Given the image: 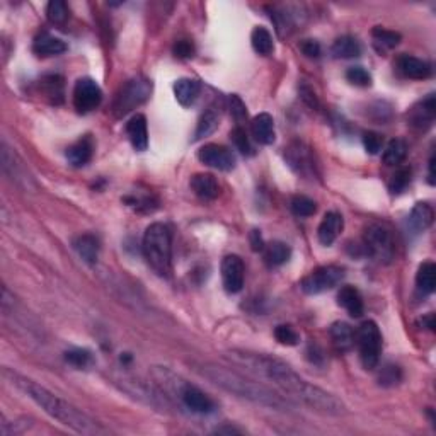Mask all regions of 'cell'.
<instances>
[{"label":"cell","instance_id":"cell-20","mask_svg":"<svg viewBox=\"0 0 436 436\" xmlns=\"http://www.w3.org/2000/svg\"><path fill=\"white\" fill-rule=\"evenodd\" d=\"M338 304L344 309L351 317H362L365 311V304H363V297L360 293L358 288L346 284L338 293Z\"/></svg>","mask_w":436,"mask_h":436},{"label":"cell","instance_id":"cell-45","mask_svg":"<svg viewBox=\"0 0 436 436\" xmlns=\"http://www.w3.org/2000/svg\"><path fill=\"white\" fill-rule=\"evenodd\" d=\"M300 97L309 107H312V110H317V107H319V99H317V94L309 84L300 85Z\"/></svg>","mask_w":436,"mask_h":436},{"label":"cell","instance_id":"cell-27","mask_svg":"<svg viewBox=\"0 0 436 436\" xmlns=\"http://www.w3.org/2000/svg\"><path fill=\"white\" fill-rule=\"evenodd\" d=\"M331 340L341 351H349L355 346V331L346 322H334L329 329Z\"/></svg>","mask_w":436,"mask_h":436},{"label":"cell","instance_id":"cell-2","mask_svg":"<svg viewBox=\"0 0 436 436\" xmlns=\"http://www.w3.org/2000/svg\"><path fill=\"white\" fill-rule=\"evenodd\" d=\"M2 375L10 385H14V387H17L19 391H23L31 401H34L50 417H53V419H56L59 423H62L63 426L74 430L75 433H106V428H104L99 421H96L94 417L89 416V414H85L84 411H81L79 407L70 404V402L63 401L62 397H59V395H55L53 392H50L48 388L41 387V385L36 384V382L23 377V375L12 372V370L9 368H3Z\"/></svg>","mask_w":436,"mask_h":436},{"label":"cell","instance_id":"cell-23","mask_svg":"<svg viewBox=\"0 0 436 436\" xmlns=\"http://www.w3.org/2000/svg\"><path fill=\"white\" fill-rule=\"evenodd\" d=\"M32 52L39 56H56L67 52V45L60 38L43 32L32 43Z\"/></svg>","mask_w":436,"mask_h":436},{"label":"cell","instance_id":"cell-24","mask_svg":"<svg viewBox=\"0 0 436 436\" xmlns=\"http://www.w3.org/2000/svg\"><path fill=\"white\" fill-rule=\"evenodd\" d=\"M74 247L77 251V254L81 256V259L87 264H96L97 258H99V240L92 233H84V236H79L74 240Z\"/></svg>","mask_w":436,"mask_h":436},{"label":"cell","instance_id":"cell-50","mask_svg":"<svg viewBox=\"0 0 436 436\" xmlns=\"http://www.w3.org/2000/svg\"><path fill=\"white\" fill-rule=\"evenodd\" d=\"M215 433L217 435H239V433H242V431L237 430V428H233V426H223V428H217V430H215Z\"/></svg>","mask_w":436,"mask_h":436},{"label":"cell","instance_id":"cell-35","mask_svg":"<svg viewBox=\"0 0 436 436\" xmlns=\"http://www.w3.org/2000/svg\"><path fill=\"white\" fill-rule=\"evenodd\" d=\"M291 211H293V215H297V217L307 218L315 214L317 205L315 201L311 200L309 196L300 194V196H295L293 200H291Z\"/></svg>","mask_w":436,"mask_h":436},{"label":"cell","instance_id":"cell-33","mask_svg":"<svg viewBox=\"0 0 436 436\" xmlns=\"http://www.w3.org/2000/svg\"><path fill=\"white\" fill-rule=\"evenodd\" d=\"M407 156V143L402 138H394L387 143L382 160L387 165H399Z\"/></svg>","mask_w":436,"mask_h":436},{"label":"cell","instance_id":"cell-30","mask_svg":"<svg viewBox=\"0 0 436 436\" xmlns=\"http://www.w3.org/2000/svg\"><path fill=\"white\" fill-rule=\"evenodd\" d=\"M290 258L291 247L288 246V244L280 242V240L268 244V246L264 247V259L266 264H268L269 268H278V266L284 264Z\"/></svg>","mask_w":436,"mask_h":436},{"label":"cell","instance_id":"cell-18","mask_svg":"<svg viewBox=\"0 0 436 436\" xmlns=\"http://www.w3.org/2000/svg\"><path fill=\"white\" fill-rule=\"evenodd\" d=\"M189 186L193 189V193L205 201L217 200L220 194L218 181L211 174H203V172L201 174H194L191 178Z\"/></svg>","mask_w":436,"mask_h":436},{"label":"cell","instance_id":"cell-14","mask_svg":"<svg viewBox=\"0 0 436 436\" xmlns=\"http://www.w3.org/2000/svg\"><path fill=\"white\" fill-rule=\"evenodd\" d=\"M435 211L431 208V205L428 203H416L411 210V214L407 215L406 220V229L411 236H419L424 230H428L433 223Z\"/></svg>","mask_w":436,"mask_h":436},{"label":"cell","instance_id":"cell-22","mask_svg":"<svg viewBox=\"0 0 436 436\" xmlns=\"http://www.w3.org/2000/svg\"><path fill=\"white\" fill-rule=\"evenodd\" d=\"M94 154V142L89 135L82 136L81 140L70 145L67 149V158L74 167H82L92 158Z\"/></svg>","mask_w":436,"mask_h":436},{"label":"cell","instance_id":"cell-48","mask_svg":"<svg viewBox=\"0 0 436 436\" xmlns=\"http://www.w3.org/2000/svg\"><path fill=\"white\" fill-rule=\"evenodd\" d=\"M249 242H251V249L254 252L264 251L266 244H264V240H262V236L259 230H252L249 236Z\"/></svg>","mask_w":436,"mask_h":436},{"label":"cell","instance_id":"cell-43","mask_svg":"<svg viewBox=\"0 0 436 436\" xmlns=\"http://www.w3.org/2000/svg\"><path fill=\"white\" fill-rule=\"evenodd\" d=\"M363 145H365L366 152L375 156V154H378L382 150V145H384V138H382L378 133L366 132L365 135H363Z\"/></svg>","mask_w":436,"mask_h":436},{"label":"cell","instance_id":"cell-3","mask_svg":"<svg viewBox=\"0 0 436 436\" xmlns=\"http://www.w3.org/2000/svg\"><path fill=\"white\" fill-rule=\"evenodd\" d=\"M196 370L201 377L210 380L217 387L237 395V397L254 402L258 406L278 411H284L291 406L290 399L283 397V394H278L276 391L269 388L268 385L261 384L258 380H252V378L236 372V370L214 365V363H203Z\"/></svg>","mask_w":436,"mask_h":436},{"label":"cell","instance_id":"cell-5","mask_svg":"<svg viewBox=\"0 0 436 436\" xmlns=\"http://www.w3.org/2000/svg\"><path fill=\"white\" fill-rule=\"evenodd\" d=\"M363 247L366 254L380 264H388L395 256V242L392 230L385 223H372L363 236Z\"/></svg>","mask_w":436,"mask_h":436},{"label":"cell","instance_id":"cell-49","mask_svg":"<svg viewBox=\"0 0 436 436\" xmlns=\"http://www.w3.org/2000/svg\"><path fill=\"white\" fill-rule=\"evenodd\" d=\"M421 326H424L426 329H430V331H435V315L433 313H428L426 317H423V319H421Z\"/></svg>","mask_w":436,"mask_h":436},{"label":"cell","instance_id":"cell-17","mask_svg":"<svg viewBox=\"0 0 436 436\" xmlns=\"http://www.w3.org/2000/svg\"><path fill=\"white\" fill-rule=\"evenodd\" d=\"M126 135L132 142L133 149L143 152L149 147V132H147V118L143 114H135L126 123Z\"/></svg>","mask_w":436,"mask_h":436},{"label":"cell","instance_id":"cell-12","mask_svg":"<svg viewBox=\"0 0 436 436\" xmlns=\"http://www.w3.org/2000/svg\"><path fill=\"white\" fill-rule=\"evenodd\" d=\"M244 275H246V268H244V261L236 254L225 256L222 261V281L223 288L229 293H239L244 288Z\"/></svg>","mask_w":436,"mask_h":436},{"label":"cell","instance_id":"cell-15","mask_svg":"<svg viewBox=\"0 0 436 436\" xmlns=\"http://www.w3.org/2000/svg\"><path fill=\"white\" fill-rule=\"evenodd\" d=\"M344 220L343 215H340L338 211H327L324 215L322 222H320L319 229H317V237H319V242L322 246H331L334 244V240L340 237V233L343 232Z\"/></svg>","mask_w":436,"mask_h":436},{"label":"cell","instance_id":"cell-1","mask_svg":"<svg viewBox=\"0 0 436 436\" xmlns=\"http://www.w3.org/2000/svg\"><path fill=\"white\" fill-rule=\"evenodd\" d=\"M227 358L236 365L246 368L247 373L271 382L281 394L302 402L315 413L326 414V416H343L346 413V406L341 399L317 385L309 384L283 360L261 355V353L239 351V349L230 351Z\"/></svg>","mask_w":436,"mask_h":436},{"label":"cell","instance_id":"cell-44","mask_svg":"<svg viewBox=\"0 0 436 436\" xmlns=\"http://www.w3.org/2000/svg\"><path fill=\"white\" fill-rule=\"evenodd\" d=\"M298 48H300V52L304 53L305 56H309V59H319L320 56V45L315 41V39H304V41L298 45Z\"/></svg>","mask_w":436,"mask_h":436},{"label":"cell","instance_id":"cell-8","mask_svg":"<svg viewBox=\"0 0 436 436\" xmlns=\"http://www.w3.org/2000/svg\"><path fill=\"white\" fill-rule=\"evenodd\" d=\"M344 278V269L341 266H320L309 273L304 280L300 281V288L307 295H319L327 290H333L334 287L341 283Z\"/></svg>","mask_w":436,"mask_h":436},{"label":"cell","instance_id":"cell-11","mask_svg":"<svg viewBox=\"0 0 436 436\" xmlns=\"http://www.w3.org/2000/svg\"><path fill=\"white\" fill-rule=\"evenodd\" d=\"M198 158H200L201 164L223 172L232 171L237 162L232 150L223 145H217V143H208V145L201 147L198 150Z\"/></svg>","mask_w":436,"mask_h":436},{"label":"cell","instance_id":"cell-25","mask_svg":"<svg viewBox=\"0 0 436 436\" xmlns=\"http://www.w3.org/2000/svg\"><path fill=\"white\" fill-rule=\"evenodd\" d=\"M201 92V84L196 79H179L174 84V96L181 106H191Z\"/></svg>","mask_w":436,"mask_h":436},{"label":"cell","instance_id":"cell-26","mask_svg":"<svg viewBox=\"0 0 436 436\" xmlns=\"http://www.w3.org/2000/svg\"><path fill=\"white\" fill-rule=\"evenodd\" d=\"M334 59H356L362 55V45L353 36H341L331 46Z\"/></svg>","mask_w":436,"mask_h":436},{"label":"cell","instance_id":"cell-47","mask_svg":"<svg viewBox=\"0 0 436 436\" xmlns=\"http://www.w3.org/2000/svg\"><path fill=\"white\" fill-rule=\"evenodd\" d=\"M307 358L311 360L313 365H322L324 363V353L317 344H311L307 349Z\"/></svg>","mask_w":436,"mask_h":436},{"label":"cell","instance_id":"cell-29","mask_svg":"<svg viewBox=\"0 0 436 436\" xmlns=\"http://www.w3.org/2000/svg\"><path fill=\"white\" fill-rule=\"evenodd\" d=\"M416 284L421 295H431L436 287V266L435 262L426 261L419 266L416 275Z\"/></svg>","mask_w":436,"mask_h":436},{"label":"cell","instance_id":"cell-19","mask_svg":"<svg viewBox=\"0 0 436 436\" xmlns=\"http://www.w3.org/2000/svg\"><path fill=\"white\" fill-rule=\"evenodd\" d=\"M399 70L401 74L407 79H414V81H424L431 75L433 68L428 62L424 60L416 59V56H409V55H402L399 59Z\"/></svg>","mask_w":436,"mask_h":436},{"label":"cell","instance_id":"cell-13","mask_svg":"<svg viewBox=\"0 0 436 436\" xmlns=\"http://www.w3.org/2000/svg\"><path fill=\"white\" fill-rule=\"evenodd\" d=\"M436 116V99L435 94H428L424 99L414 104L407 113V121L413 128L419 129V132H426L435 123Z\"/></svg>","mask_w":436,"mask_h":436},{"label":"cell","instance_id":"cell-37","mask_svg":"<svg viewBox=\"0 0 436 436\" xmlns=\"http://www.w3.org/2000/svg\"><path fill=\"white\" fill-rule=\"evenodd\" d=\"M65 360H67L72 366H75V368H87V366L92 365V355L89 349H70V351L65 353Z\"/></svg>","mask_w":436,"mask_h":436},{"label":"cell","instance_id":"cell-28","mask_svg":"<svg viewBox=\"0 0 436 436\" xmlns=\"http://www.w3.org/2000/svg\"><path fill=\"white\" fill-rule=\"evenodd\" d=\"M372 38H373L375 50L384 55V53L391 52V50H394L395 46L401 43L402 36L395 31H388V30H384V28L377 26V28H373Z\"/></svg>","mask_w":436,"mask_h":436},{"label":"cell","instance_id":"cell-32","mask_svg":"<svg viewBox=\"0 0 436 436\" xmlns=\"http://www.w3.org/2000/svg\"><path fill=\"white\" fill-rule=\"evenodd\" d=\"M41 89L45 92V96L48 97L52 103L55 104H62L63 103V96H65V84L63 79L60 75H48L41 81Z\"/></svg>","mask_w":436,"mask_h":436},{"label":"cell","instance_id":"cell-38","mask_svg":"<svg viewBox=\"0 0 436 436\" xmlns=\"http://www.w3.org/2000/svg\"><path fill=\"white\" fill-rule=\"evenodd\" d=\"M230 136H232V142H233V145H236V149L239 150L242 156H246V157L254 156V149H252V145L249 142V136H247L246 129H244L242 126H236V128L232 129V133H230Z\"/></svg>","mask_w":436,"mask_h":436},{"label":"cell","instance_id":"cell-31","mask_svg":"<svg viewBox=\"0 0 436 436\" xmlns=\"http://www.w3.org/2000/svg\"><path fill=\"white\" fill-rule=\"evenodd\" d=\"M251 43L252 48H254L256 53L262 56L271 55L273 50H275V45H273V36L266 28H254L251 34Z\"/></svg>","mask_w":436,"mask_h":436},{"label":"cell","instance_id":"cell-16","mask_svg":"<svg viewBox=\"0 0 436 436\" xmlns=\"http://www.w3.org/2000/svg\"><path fill=\"white\" fill-rule=\"evenodd\" d=\"M252 136L261 145H273L276 140L275 133V120L269 113H259L258 116L252 118L251 121Z\"/></svg>","mask_w":436,"mask_h":436},{"label":"cell","instance_id":"cell-36","mask_svg":"<svg viewBox=\"0 0 436 436\" xmlns=\"http://www.w3.org/2000/svg\"><path fill=\"white\" fill-rule=\"evenodd\" d=\"M402 380V372L397 365H385L382 366V370L378 372V384L382 387H395V385L401 384Z\"/></svg>","mask_w":436,"mask_h":436},{"label":"cell","instance_id":"cell-46","mask_svg":"<svg viewBox=\"0 0 436 436\" xmlns=\"http://www.w3.org/2000/svg\"><path fill=\"white\" fill-rule=\"evenodd\" d=\"M174 55L178 59H191L194 55V46L191 41H186V39H181L174 45Z\"/></svg>","mask_w":436,"mask_h":436},{"label":"cell","instance_id":"cell-34","mask_svg":"<svg viewBox=\"0 0 436 436\" xmlns=\"http://www.w3.org/2000/svg\"><path fill=\"white\" fill-rule=\"evenodd\" d=\"M46 17L52 24H65L68 19V7L63 0H52V2L46 6Z\"/></svg>","mask_w":436,"mask_h":436},{"label":"cell","instance_id":"cell-42","mask_svg":"<svg viewBox=\"0 0 436 436\" xmlns=\"http://www.w3.org/2000/svg\"><path fill=\"white\" fill-rule=\"evenodd\" d=\"M229 107H230V114H232V118L236 120L237 126H240V123H244V121L247 120V107H246V104H244V101L240 99L237 94H232V96H230Z\"/></svg>","mask_w":436,"mask_h":436},{"label":"cell","instance_id":"cell-39","mask_svg":"<svg viewBox=\"0 0 436 436\" xmlns=\"http://www.w3.org/2000/svg\"><path fill=\"white\" fill-rule=\"evenodd\" d=\"M346 79H348V82H351L353 85H358V87H370V85H372V75H370V72L363 67L348 68Z\"/></svg>","mask_w":436,"mask_h":436},{"label":"cell","instance_id":"cell-41","mask_svg":"<svg viewBox=\"0 0 436 436\" xmlns=\"http://www.w3.org/2000/svg\"><path fill=\"white\" fill-rule=\"evenodd\" d=\"M411 183V169L409 167H401L395 171V174L392 176L391 183H388V189L394 194L402 193Z\"/></svg>","mask_w":436,"mask_h":436},{"label":"cell","instance_id":"cell-10","mask_svg":"<svg viewBox=\"0 0 436 436\" xmlns=\"http://www.w3.org/2000/svg\"><path fill=\"white\" fill-rule=\"evenodd\" d=\"M103 101V91L99 84L92 79L84 77L79 79L74 87V106L79 113H91V111L99 107Z\"/></svg>","mask_w":436,"mask_h":436},{"label":"cell","instance_id":"cell-7","mask_svg":"<svg viewBox=\"0 0 436 436\" xmlns=\"http://www.w3.org/2000/svg\"><path fill=\"white\" fill-rule=\"evenodd\" d=\"M355 343L358 346L360 360L366 370H375L380 363L382 333L373 320H365L355 333Z\"/></svg>","mask_w":436,"mask_h":436},{"label":"cell","instance_id":"cell-21","mask_svg":"<svg viewBox=\"0 0 436 436\" xmlns=\"http://www.w3.org/2000/svg\"><path fill=\"white\" fill-rule=\"evenodd\" d=\"M220 116H222V111H220V104H211L208 106V110H205V113L201 114L200 120H198L196 132H194V140H201L205 136H210L217 132L220 125Z\"/></svg>","mask_w":436,"mask_h":436},{"label":"cell","instance_id":"cell-4","mask_svg":"<svg viewBox=\"0 0 436 436\" xmlns=\"http://www.w3.org/2000/svg\"><path fill=\"white\" fill-rule=\"evenodd\" d=\"M147 264L162 278H169L172 271V232L164 223L147 227L142 242Z\"/></svg>","mask_w":436,"mask_h":436},{"label":"cell","instance_id":"cell-9","mask_svg":"<svg viewBox=\"0 0 436 436\" xmlns=\"http://www.w3.org/2000/svg\"><path fill=\"white\" fill-rule=\"evenodd\" d=\"M284 158L297 174L304 176V178H315L317 176V162L313 158L312 149L304 142H291L288 149H284Z\"/></svg>","mask_w":436,"mask_h":436},{"label":"cell","instance_id":"cell-40","mask_svg":"<svg viewBox=\"0 0 436 436\" xmlns=\"http://www.w3.org/2000/svg\"><path fill=\"white\" fill-rule=\"evenodd\" d=\"M275 338L283 346H297L300 343V336H298L297 331L291 326H287V324H281V326L276 327Z\"/></svg>","mask_w":436,"mask_h":436},{"label":"cell","instance_id":"cell-6","mask_svg":"<svg viewBox=\"0 0 436 436\" xmlns=\"http://www.w3.org/2000/svg\"><path fill=\"white\" fill-rule=\"evenodd\" d=\"M152 94V81L145 77H135L128 81L116 94V99L113 104V113L116 118H123L133 110L147 103Z\"/></svg>","mask_w":436,"mask_h":436}]
</instances>
